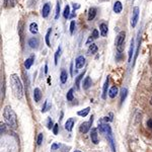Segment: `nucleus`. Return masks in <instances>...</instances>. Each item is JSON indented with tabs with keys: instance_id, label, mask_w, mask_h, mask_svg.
<instances>
[{
	"instance_id": "f257e3e1",
	"label": "nucleus",
	"mask_w": 152,
	"mask_h": 152,
	"mask_svg": "<svg viewBox=\"0 0 152 152\" xmlns=\"http://www.w3.org/2000/svg\"><path fill=\"white\" fill-rule=\"evenodd\" d=\"M10 84L12 91H13L14 95L16 96V99H21L23 96V86L21 80L19 78L18 74H11L10 75Z\"/></svg>"
},
{
	"instance_id": "f03ea898",
	"label": "nucleus",
	"mask_w": 152,
	"mask_h": 152,
	"mask_svg": "<svg viewBox=\"0 0 152 152\" xmlns=\"http://www.w3.org/2000/svg\"><path fill=\"white\" fill-rule=\"evenodd\" d=\"M3 118L5 120L6 124L8 125L10 128L15 129L18 127V118L14 111L12 110V107L10 105H6L4 107L3 110Z\"/></svg>"
},
{
	"instance_id": "7ed1b4c3",
	"label": "nucleus",
	"mask_w": 152,
	"mask_h": 152,
	"mask_svg": "<svg viewBox=\"0 0 152 152\" xmlns=\"http://www.w3.org/2000/svg\"><path fill=\"white\" fill-rule=\"evenodd\" d=\"M125 40H126V33L125 31H120L116 39V47L119 53L123 52L125 48Z\"/></svg>"
},
{
	"instance_id": "20e7f679",
	"label": "nucleus",
	"mask_w": 152,
	"mask_h": 152,
	"mask_svg": "<svg viewBox=\"0 0 152 152\" xmlns=\"http://www.w3.org/2000/svg\"><path fill=\"white\" fill-rule=\"evenodd\" d=\"M92 122H94V117L91 116V118H90V120L88 122H84V123H82L81 125H80V132L83 134H86L88 131L90 130V128H91V125H92Z\"/></svg>"
},
{
	"instance_id": "39448f33",
	"label": "nucleus",
	"mask_w": 152,
	"mask_h": 152,
	"mask_svg": "<svg viewBox=\"0 0 152 152\" xmlns=\"http://www.w3.org/2000/svg\"><path fill=\"white\" fill-rule=\"evenodd\" d=\"M139 9L138 6H135L133 9V14H132V19H131V26L132 28H135L136 26L137 23H138V19H139Z\"/></svg>"
},
{
	"instance_id": "423d86ee",
	"label": "nucleus",
	"mask_w": 152,
	"mask_h": 152,
	"mask_svg": "<svg viewBox=\"0 0 152 152\" xmlns=\"http://www.w3.org/2000/svg\"><path fill=\"white\" fill-rule=\"evenodd\" d=\"M99 132H102V134H104L105 136L109 134H112V129H111V126H110L107 123H102L99 125Z\"/></svg>"
},
{
	"instance_id": "0eeeda50",
	"label": "nucleus",
	"mask_w": 152,
	"mask_h": 152,
	"mask_svg": "<svg viewBox=\"0 0 152 152\" xmlns=\"http://www.w3.org/2000/svg\"><path fill=\"white\" fill-rule=\"evenodd\" d=\"M97 130L96 128H92L91 131H90V139H91V142L94 144H99V134H97Z\"/></svg>"
},
{
	"instance_id": "6e6552de",
	"label": "nucleus",
	"mask_w": 152,
	"mask_h": 152,
	"mask_svg": "<svg viewBox=\"0 0 152 152\" xmlns=\"http://www.w3.org/2000/svg\"><path fill=\"white\" fill-rule=\"evenodd\" d=\"M85 65V58L83 56H78L75 60V67H76V70L80 69L82 68L83 66Z\"/></svg>"
},
{
	"instance_id": "1a4fd4ad",
	"label": "nucleus",
	"mask_w": 152,
	"mask_h": 152,
	"mask_svg": "<svg viewBox=\"0 0 152 152\" xmlns=\"http://www.w3.org/2000/svg\"><path fill=\"white\" fill-rule=\"evenodd\" d=\"M50 11H51V5L50 3H46L45 5L43 6L42 8V16L43 18H48V15L50 14Z\"/></svg>"
},
{
	"instance_id": "9d476101",
	"label": "nucleus",
	"mask_w": 152,
	"mask_h": 152,
	"mask_svg": "<svg viewBox=\"0 0 152 152\" xmlns=\"http://www.w3.org/2000/svg\"><path fill=\"white\" fill-rule=\"evenodd\" d=\"M99 31H100V35H102V37H107V31H109V28H107V24L105 23H100Z\"/></svg>"
},
{
	"instance_id": "9b49d317",
	"label": "nucleus",
	"mask_w": 152,
	"mask_h": 152,
	"mask_svg": "<svg viewBox=\"0 0 152 152\" xmlns=\"http://www.w3.org/2000/svg\"><path fill=\"white\" fill-rule=\"evenodd\" d=\"M74 119L73 118H70V119H68L67 121H66L65 123V129L67 130L68 132H71L73 129V126H74Z\"/></svg>"
},
{
	"instance_id": "f8f14e48",
	"label": "nucleus",
	"mask_w": 152,
	"mask_h": 152,
	"mask_svg": "<svg viewBox=\"0 0 152 152\" xmlns=\"http://www.w3.org/2000/svg\"><path fill=\"white\" fill-rule=\"evenodd\" d=\"M39 40L38 38H31L28 40V45L31 49H38L39 48Z\"/></svg>"
},
{
	"instance_id": "ddd939ff",
	"label": "nucleus",
	"mask_w": 152,
	"mask_h": 152,
	"mask_svg": "<svg viewBox=\"0 0 152 152\" xmlns=\"http://www.w3.org/2000/svg\"><path fill=\"white\" fill-rule=\"evenodd\" d=\"M114 12L115 13H121L122 9H123V4H122L121 1H116L114 4Z\"/></svg>"
},
{
	"instance_id": "4468645a",
	"label": "nucleus",
	"mask_w": 152,
	"mask_h": 152,
	"mask_svg": "<svg viewBox=\"0 0 152 152\" xmlns=\"http://www.w3.org/2000/svg\"><path fill=\"white\" fill-rule=\"evenodd\" d=\"M42 99V92H41V89L40 88H35L34 90V99H35L36 102H39Z\"/></svg>"
},
{
	"instance_id": "2eb2a0df",
	"label": "nucleus",
	"mask_w": 152,
	"mask_h": 152,
	"mask_svg": "<svg viewBox=\"0 0 152 152\" xmlns=\"http://www.w3.org/2000/svg\"><path fill=\"white\" fill-rule=\"evenodd\" d=\"M105 137H107V141L110 142V145H111V147H112V151L116 152V146H115V141H114V137H113V133L107 135Z\"/></svg>"
},
{
	"instance_id": "dca6fc26",
	"label": "nucleus",
	"mask_w": 152,
	"mask_h": 152,
	"mask_svg": "<svg viewBox=\"0 0 152 152\" xmlns=\"http://www.w3.org/2000/svg\"><path fill=\"white\" fill-rule=\"evenodd\" d=\"M95 15H96V8H94V7L89 8V10H88V18H87L88 20L91 21L95 18Z\"/></svg>"
},
{
	"instance_id": "f3484780",
	"label": "nucleus",
	"mask_w": 152,
	"mask_h": 152,
	"mask_svg": "<svg viewBox=\"0 0 152 152\" xmlns=\"http://www.w3.org/2000/svg\"><path fill=\"white\" fill-rule=\"evenodd\" d=\"M29 31H31V34H34V35H37L39 31V26H38V23H31L29 24Z\"/></svg>"
},
{
	"instance_id": "a211bd4d",
	"label": "nucleus",
	"mask_w": 152,
	"mask_h": 152,
	"mask_svg": "<svg viewBox=\"0 0 152 152\" xmlns=\"http://www.w3.org/2000/svg\"><path fill=\"white\" fill-rule=\"evenodd\" d=\"M67 78H68V73L66 70H62L61 71V74H60V81L62 84H64L67 81Z\"/></svg>"
},
{
	"instance_id": "6ab92c4d",
	"label": "nucleus",
	"mask_w": 152,
	"mask_h": 152,
	"mask_svg": "<svg viewBox=\"0 0 152 152\" xmlns=\"http://www.w3.org/2000/svg\"><path fill=\"white\" fill-rule=\"evenodd\" d=\"M107 88H109V77L105 79V82L104 84V91H102V97L104 99H107Z\"/></svg>"
},
{
	"instance_id": "aec40b11",
	"label": "nucleus",
	"mask_w": 152,
	"mask_h": 152,
	"mask_svg": "<svg viewBox=\"0 0 152 152\" xmlns=\"http://www.w3.org/2000/svg\"><path fill=\"white\" fill-rule=\"evenodd\" d=\"M91 84H92V81H91V79H90V77H85V79L83 80V88L84 89H88L90 86H91Z\"/></svg>"
},
{
	"instance_id": "412c9836",
	"label": "nucleus",
	"mask_w": 152,
	"mask_h": 152,
	"mask_svg": "<svg viewBox=\"0 0 152 152\" xmlns=\"http://www.w3.org/2000/svg\"><path fill=\"white\" fill-rule=\"evenodd\" d=\"M118 92H119V89H118L117 86H113L111 89H110L109 91V95L111 99H114V97H116V95L118 94Z\"/></svg>"
},
{
	"instance_id": "4be33fe9",
	"label": "nucleus",
	"mask_w": 152,
	"mask_h": 152,
	"mask_svg": "<svg viewBox=\"0 0 152 152\" xmlns=\"http://www.w3.org/2000/svg\"><path fill=\"white\" fill-rule=\"evenodd\" d=\"M134 40L131 41V44H130V50H129V58H128V62L131 63L132 61V56H133V52H134Z\"/></svg>"
},
{
	"instance_id": "5701e85b",
	"label": "nucleus",
	"mask_w": 152,
	"mask_h": 152,
	"mask_svg": "<svg viewBox=\"0 0 152 152\" xmlns=\"http://www.w3.org/2000/svg\"><path fill=\"white\" fill-rule=\"evenodd\" d=\"M127 94H128V89H127L126 87L122 88V90H121V102H122V104H123L124 100L126 99Z\"/></svg>"
},
{
	"instance_id": "b1692460",
	"label": "nucleus",
	"mask_w": 152,
	"mask_h": 152,
	"mask_svg": "<svg viewBox=\"0 0 152 152\" xmlns=\"http://www.w3.org/2000/svg\"><path fill=\"white\" fill-rule=\"evenodd\" d=\"M97 52V46L95 44H91L88 47V54H95Z\"/></svg>"
},
{
	"instance_id": "393cba45",
	"label": "nucleus",
	"mask_w": 152,
	"mask_h": 152,
	"mask_svg": "<svg viewBox=\"0 0 152 152\" xmlns=\"http://www.w3.org/2000/svg\"><path fill=\"white\" fill-rule=\"evenodd\" d=\"M63 16H64L65 19L69 18H70V6L69 5H66L64 8V12H63Z\"/></svg>"
},
{
	"instance_id": "a878e982",
	"label": "nucleus",
	"mask_w": 152,
	"mask_h": 152,
	"mask_svg": "<svg viewBox=\"0 0 152 152\" xmlns=\"http://www.w3.org/2000/svg\"><path fill=\"white\" fill-rule=\"evenodd\" d=\"M89 111H90V107H86V109L78 112L77 115H78V116H80V117H86L87 115L89 114Z\"/></svg>"
},
{
	"instance_id": "bb28decb",
	"label": "nucleus",
	"mask_w": 152,
	"mask_h": 152,
	"mask_svg": "<svg viewBox=\"0 0 152 152\" xmlns=\"http://www.w3.org/2000/svg\"><path fill=\"white\" fill-rule=\"evenodd\" d=\"M85 74V71H83V72L81 73V74H79L77 76V78H76V80H75V84H76V87L77 88H79V84H80V81L82 80V78H83V76H84Z\"/></svg>"
},
{
	"instance_id": "cd10ccee",
	"label": "nucleus",
	"mask_w": 152,
	"mask_h": 152,
	"mask_svg": "<svg viewBox=\"0 0 152 152\" xmlns=\"http://www.w3.org/2000/svg\"><path fill=\"white\" fill-rule=\"evenodd\" d=\"M34 63V59L33 58H28L26 60V62H24V67H26V69H29V68L31 67V65H33Z\"/></svg>"
},
{
	"instance_id": "c85d7f7f",
	"label": "nucleus",
	"mask_w": 152,
	"mask_h": 152,
	"mask_svg": "<svg viewBox=\"0 0 152 152\" xmlns=\"http://www.w3.org/2000/svg\"><path fill=\"white\" fill-rule=\"evenodd\" d=\"M50 109H51V104H49V100H46V102H44L43 107H42V113H46V112H48Z\"/></svg>"
},
{
	"instance_id": "c756f323",
	"label": "nucleus",
	"mask_w": 152,
	"mask_h": 152,
	"mask_svg": "<svg viewBox=\"0 0 152 152\" xmlns=\"http://www.w3.org/2000/svg\"><path fill=\"white\" fill-rule=\"evenodd\" d=\"M73 91H74V89H73V88H70L69 91L67 92L66 99H67L68 102H71V100H73V99H74V95H73Z\"/></svg>"
},
{
	"instance_id": "7c9ffc66",
	"label": "nucleus",
	"mask_w": 152,
	"mask_h": 152,
	"mask_svg": "<svg viewBox=\"0 0 152 152\" xmlns=\"http://www.w3.org/2000/svg\"><path fill=\"white\" fill-rule=\"evenodd\" d=\"M51 31H52V29L49 28L48 31H47V35H46V44H47L48 47H50L51 44H50V35H51Z\"/></svg>"
},
{
	"instance_id": "2f4dec72",
	"label": "nucleus",
	"mask_w": 152,
	"mask_h": 152,
	"mask_svg": "<svg viewBox=\"0 0 152 152\" xmlns=\"http://www.w3.org/2000/svg\"><path fill=\"white\" fill-rule=\"evenodd\" d=\"M14 5V0H4V6L12 7Z\"/></svg>"
},
{
	"instance_id": "473e14b6",
	"label": "nucleus",
	"mask_w": 152,
	"mask_h": 152,
	"mask_svg": "<svg viewBox=\"0 0 152 152\" xmlns=\"http://www.w3.org/2000/svg\"><path fill=\"white\" fill-rule=\"evenodd\" d=\"M59 15H60V2H57V6H56V14H55V19L59 18Z\"/></svg>"
},
{
	"instance_id": "72a5a7b5",
	"label": "nucleus",
	"mask_w": 152,
	"mask_h": 152,
	"mask_svg": "<svg viewBox=\"0 0 152 152\" xmlns=\"http://www.w3.org/2000/svg\"><path fill=\"white\" fill-rule=\"evenodd\" d=\"M43 139H44L43 133H40V134H39V136H38V140H37V143H38L39 146L42 145V143H43Z\"/></svg>"
},
{
	"instance_id": "f704fd0d",
	"label": "nucleus",
	"mask_w": 152,
	"mask_h": 152,
	"mask_svg": "<svg viewBox=\"0 0 152 152\" xmlns=\"http://www.w3.org/2000/svg\"><path fill=\"white\" fill-rule=\"evenodd\" d=\"M60 53H61V48L59 47L58 50H57V52L55 53V65L58 64V57L60 56Z\"/></svg>"
},
{
	"instance_id": "c9c22d12",
	"label": "nucleus",
	"mask_w": 152,
	"mask_h": 152,
	"mask_svg": "<svg viewBox=\"0 0 152 152\" xmlns=\"http://www.w3.org/2000/svg\"><path fill=\"white\" fill-rule=\"evenodd\" d=\"M54 126H55V125H53L52 119H51V118H49V119H48V124H47V128H48L49 130H51V129H53V128H54Z\"/></svg>"
},
{
	"instance_id": "e433bc0d",
	"label": "nucleus",
	"mask_w": 152,
	"mask_h": 152,
	"mask_svg": "<svg viewBox=\"0 0 152 152\" xmlns=\"http://www.w3.org/2000/svg\"><path fill=\"white\" fill-rule=\"evenodd\" d=\"M0 132H1V134H4L6 132V125L1 123L0 124Z\"/></svg>"
},
{
	"instance_id": "4c0bfd02",
	"label": "nucleus",
	"mask_w": 152,
	"mask_h": 152,
	"mask_svg": "<svg viewBox=\"0 0 152 152\" xmlns=\"http://www.w3.org/2000/svg\"><path fill=\"white\" fill-rule=\"evenodd\" d=\"M74 28H75V21L72 20V21H71V23H70V34H71V35H72L73 31H74Z\"/></svg>"
},
{
	"instance_id": "58836bf2",
	"label": "nucleus",
	"mask_w": 152,
	"mask_h": 152,
	"mask_svg": "<svg viewBox=\"0 0 152 152\" xmlns=\"http://www.w3.org/2000/svg\"><path fill=\"white\" fill-rule=\"evenodd\" d=\"M92 38L94 39H97L99 37V31L97 29H94V31H92Z\"/></svg>"
},
{
	"instance_id": "ea45409f",
	"label": "nucleus",
	"mask_w": 152,
	"mask_h": 152,
	"mask_svg": "<svg viewBox=\"0 0 152 152\" xmlns=\"http://www.w3.org/2000/svg\"><path fill=\"white\" fill-rule=\"evenodd\" d=\"M58 130H59V125H58V124H55V126H54V128H53L54 134L57 135V134H58Z\"/></svg>"
},
{
	"instance_id": "a19ab883",
	"label": "nucleus",
	"mask_w": 152,
	"mask_h": 152,
	"mask_svg": "<svg viewBox=\"0 0 152 152\" xmlns=\"http://www.w3.org/2000/svg\"><path fill=\"white\" fill-rule=\"evenodd\" d=\"M104 120L105 122H111V121H113V114H110L109 117H104Z\"/></svg>"
},
{
	"instance_id": "79ce46f5",
	"label": "nucleus",
	"mask_w": 152,
	"mask_h": 152,
	"mask_svg": "<svg viewBox=\"0 0 152 152\" xmlns=\"http://www.w3.org/2000/svg\"><path fill=\"white\" fill-rule=\"evenodd\" d=\"M147 126H148L150 129H152V119H150V120H148V121H147Z\"/></svg>"
},
{
	"instance_id": "37998d69",
	"label": "nucleus",
	"mask_w": 152,
	"mask_h": 152,
	"mask_svg": "<svg viewBox=\"0 0 152 152\" xmlns=\"http://www.w3.org/2000/svg\"><path fill=\"white\" fill-rule=\"evenodd\" d=\"M58 148H59V145H58V144L54 143L53 145H52V150H56V149H58Z\"/></svg>"
},
{
	"instance_id": "c03bdc74",
	"label": "nucleus",
	"mask_w": 152,
	"mask_h": 152,
	"mask_svg": "<svg viewBox=\"0 0 152 152\" xmlns=\"http://www.w3.org/2000/svg\"><path fill=\"white\" fill-rule=\"evenodd\" d=\"M45 73L46 74L48 73V65L47 64H45Z\"/></svg>"
},
{
	"instance_id": "a18cd8bd",
	"label": "nucleus",
	"mask_w": 152,
	"mask_h": 152,
	"mask_svg": "<svg viewBox=\"0 0 152 152\" xmlns=\"http://www.w3.org/2000/svg\"><path fill=\"white\" fill-rule=\"evenodd\" d=\"M74 152H81V151H79V150H75Z\"/></svg>"
},
{
	"instance_id": "49530a36",
	"label": "nucleus",
	"mask_w": 152,
	"mask_h": 152,
	"mask_svg": "<svg viewBox=\"0 0 152 152\" xmlns=\"http://www.w3.org/2000/svg\"><path fill=\"white\" fill-rule=\"evenodd\" d=\"M150 102H151V104H152V99H151V100H150Z\"/></svg>"
}]
</instances>
